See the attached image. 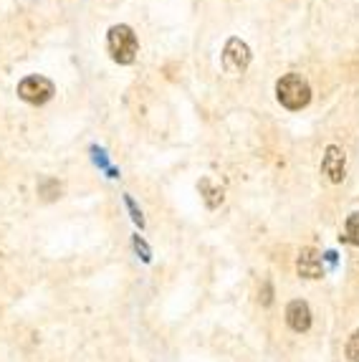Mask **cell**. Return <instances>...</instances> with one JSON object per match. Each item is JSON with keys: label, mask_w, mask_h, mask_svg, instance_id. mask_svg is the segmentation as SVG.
<instances>
[{"label": "cell", "mask_w": 359, "mask_h": 362, "mask_svg": "<svg viewBox=\"0 0 359 362\" xmlns=\"http://www.w3.org/2000/svg\"><path fill=\"white\" fill-rule=\"evenodd\" d=\"M296 272L304 279H322L324 276V264L322 254L317 248H301L299 259H296Z\"/></svg>", "instance_id": "5b68a950"}, {"label": "cell", "mask_w": 359, "mask_h": 362, "mask_svg": "<svg viewBox=\"0 0 359 362\" xmlns=\"http://www.w3.org/2000/svg\"><path fill=\"white\" fill-rule=\"evenodd\" d=\"M347 357L352 362H359V329L352 334V337H349V342H347Z\"/></svg>", "instance_id": "8fae6325"}, {"label": "cell", "mask_w": 359, "mask_h": 362, "mask_svg": "<svg viewBox=\"0 0 359 362\" xmlns=\"http://www.w3.org/2000/svg\"><path fill=\"white\" fill-rule=\"evenodd\" d=\"M264 304H271V286H264Z\"/></svg>", "instance_id": "5bb4252c"}, {"label": "cell", "mask_w": 359, "mask_h": 362, "mask_svg": "<svg viewBox=\"0 0 359 362\" xmlns=\"http://www.w3.org/2000/svg\"><path fill=\"white\" fill-rule=\"evenodd\" d=\"M107 49L117 64H132L139 54V41L129 25H112L107 33Z\"/></svg>", "instance_id": "7a4b0ae2"}, {"label": "cell", "mask_w": 359, "mask_h": 362, "mask_svg": "<svg viewBox=\"0 0 359 362\" xmlns=\"http://www.w3.org/2000/svg\"><path fill=\"white\" fill-rule=\"evenodd\" d=\"M134 248H137L139 254H142V261H150L152 254H150V248H147V243L139 238V235H134Z\"/></svg>", "instance_id": "4fadbf2b"}, {"label": "cell", "mask_w": 359, "mask_h": 362, "mask_svg": "<svg viewBox=\"0 0 359 362\" xmlns=\"http://www.w3.org/2000/svg\"><path fill=\"white\" fill-rule=\"evenodd\" d=\"M54 84L46 76H25L18 84V97L28 104H46L54 97Z\"/></svg>", "instance_id": "277c9868"}, {"label": "cell", "mask_w": 359, "mask_h": 362, "mask_svg": "<svg viewBox=\"0 0 359 362\" xmlns=\"http://www.w3.org/2000/svg\"><path fill=\"white\" fill-rule=\"evenodd\" d=\"M276 97L286 109L296 112V109H304L306 104L312 102V86L301 74H286L276 84Z\"/></svg>", "instance_id": "6da1fadb"}, {"label": "cell", "mask_w": 359, "mask_h": 362, "mask_svg": "<svg viewBox=\"0 0 359 362\" xmlns=\"http://www.w3.org/2000/svg\"><path fill=\"white\" fill-rule=\"evenodd\" d=\"M347 243L352 246H359V213H352L347 218V226H344V235H341Z\"/></svg>", "instance_id": "9c48e42d"}, {"label": "cell", "mask_w": 359, "mask_h": 362, "mask_svg": "<svg viewBox=\"0 0 359 362\" xmlns=\"http://www.w3.org/2000/svg\"><path fill=\"white\" fill-rule=\"evenodd\" d=\"M124 203H126V208H129V213H132V221L139 226V228H142V226H144V218H142V211H139V208L134 206L132 195H124Z\"/></svg>", "instance_id": "7c38bea8"}, {"label": "cell", "mask_w": 359, "mask_h": 362, "mask_svg": "<svg viewBox=\"0 0 359 362\" xmlns=\"http://www.w3.org/2000/svg\"><path fill=\"white\" fill-rule=\"evenodd\" d=\"M286 325L291 327L293 332H306L312 327V309L309 304L301 299H293L286 307Z\"/></svg>", "instance_id": "8992f818"}, {"label": "cell", "mask_w": 359, "mask_h": 362, "mask_svg": "<svg viewBox=\"0 0 359 362\" xmlns=\"http://www.w3.org/2000/svg\"><path fill=\"white\" fill-rule=\"evenodd\" d=\"M322 170H324V175L329 177L331 182H341V180H344V152H341V147H336V145L326 147V155H324Z\"/></svg>", "instance_id": "52a82bcc"}, {"label": "cell", "mask_w": 359, "mask_h": 362, "mask_svg": "<svg viewBox=\"0 0 359 362\" xmlns=\"http://www.w3.org/2000/svg\"><path fill=\"white\" fill-rule=\"evenodd\" d=\"M251 64V49L246 41L240 38H228L225 49H223V66L228 74H243Z\"/></svg>", "instance_id": "3957f363"}, {"label": "cell", "mask_w": 359, "mask_h": 362, "mask_svg": "<svg viewBox=\"0 0 359 362\" xmlns=\"http://www.w3.org/2000/svg\"><path fill=\"white\" fill-rule=\"evenodd\" d=\"M200 193L205 195V203H208V208H216L220 206V200H223V190L220 187H216L213 182L205 177V180H200Z\"/></svg>", "instance_id": "ba28073f"}, {"label": "cell", "mask_w": 359, "mask_h": 362, "mask_svg": "<svg viewBox=\"0 0 359 362\" xmlns=\"http://www.w3.org/2000/svg\"><path fill=\"white\" fill-rule=\"evenodd\" d=\"M91 152H94V160H96V165H102V168H107V173H109V177H119V173L114 168H109V160H107V155H104V150H99V147H91Z\"/></svg>", "instance_id": "30bf717a"}]
</instances>
